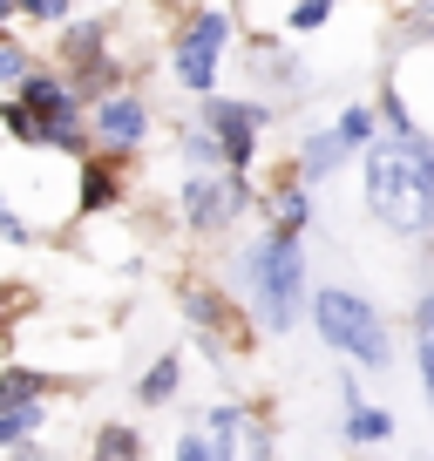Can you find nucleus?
<instances>
[{
	"label": "nucleus",
	"mask_w": 434,
	"mask_h": 461,
	"mask_svg": "<svg viewBox=\"0 0 434 461\" xmlns=\"http://www.w3.org/2000/svg\"><path fill=\"white\" fill-rule=\"evenodd\" d=\"M366 203L393 230L434 224V149L414 130H393L380 143H366Z\"/></svg>",
	"instance_id": "1"
},
{
	"label": "nucleus",
	"mask_w": 434,
	"mask_h": 461,
	"mask_svg": "<svg viewBox=\"0 0 434 461\" xmlns=\"http://www.w3.org/2000/svg\"><path fill=\"white\" fill-rule=\"evenodd\" d=\"M319 332H326V346H339V353H353L360 366H387V332H380L374 305L353 299V292H319Z\"/></svg>",
	"instance_id": "2"
},
{
	"label": "nucleus",
	"mask_w": 434,
	"mask_h": 461,
	"mask_svg": "<svg viewBox=\"0 0 434 461\" xmlns=\"http://www.w3.org/2000/svg\"><path fill=\"white\" fill-rule=\"evenodd\" d=\"M251 265H258L265 319H272V326H292V312H299V251H292V238H265V245L251 251Z\"/></svg>",
	"instance_id": "3"
},
{
	"label": "nucleus",
	"mask_w": 434,
	"mask_h": 461,
	"mask_svg": "<svg viewBox=\"0 0 434 461\" xmlns=\"http://www.w3.org/2000/svg\"><path fill=\"white\" fill-rule=\"evenodd\" d=\"M217 55H224V14H197V28H190L184 48H176V75H184L190 88H211L217 82Z\"/></svg>",
	"instance_id": "4"
},
{
	"label": "nucleus",
	"mask_w": 434,
	"mask_h": 461,
	"mask_svg": "<svg viewBox=\"0 0 434 461\" xmlns=\"http://www.w3.org/2000/svg\"><path fill=\"white\" fill-rule=\"evenodd\" d=\"M265 109H238V102H211V130L224 136V163L231 170H245L251 163V136H258Z\"/></svg>",
	"instance_id": "5"
},
{
	"label": "nucleus",
	"mask_w": 434,
	"mask_h": 461,
	"mask_svg": "<svg viewBox=\"0 0 434 461\" xmlns=\"http://www.w3.org/2000/svg\"><path fill=\"white\" fill-rule=\"evenodd\" d=\"M28 102H34V130H41V136H61V143H68V136H75L68 95H61L55 82H28Z\"/></svg>",
	"instance_id": "6"
},
{
	"label": "nucleus",
	"mask_w": 434,
	"mask_h": 461,
	"mask_svg": "<svg viewBox=\"0 0 434 461\" xmlns=\"http://www.w3.org/2000/svg\"><path fill=\"white\" fill-rule=\"evenodd\" d=\"M238 211V184H211V176H190V217L197 224H224Z\"/></svg>",
	"instance_id": "7"
},
{
	"label": "nucleus",
	"mask_w": 434,
	"mask_h": 461,
	"mask_svg": "<svg viewBox=\"0 0 434 461\" xmlns=\"http://www.w3.org/2000/svg\"><path fill=\"white\" fill-rule=\"evenodd\" d=\"M95 130L109 136V143H136V136H143V109H136L130 95H116V102L95 109Z\"/></svg>",
	"instance_id": "8"
},
{
	"label": "nucleus",
	"mask_w": 434,
	"mask_h": 461,
	"mask_svg": "<svg viewBox=\"0 0 434 461\" xmlns=\"http://www.w3.org/2000/svg\"><path fill=\"white\" fill-rule=\"evenodd\" d=\"M238 428H245V414H238V407H217V414H211V461H231Z\"/></svg>",
	"instance_id": "9"
},
{
	"label": "nucleus",
	"mask_w": 434,
	"mask_h": 461,
	"mask_svg": "<svg viewBox=\"0 0 434 461\" xmlns=\"http://www.w3.org/2000/svg\"><path fill=\"white\" fill-rule=\"evenodd\" d=\"M339 157H347V136H312V143H305V176H326V170H333V163Z\"/></svg>",
	"instance_id": "10"
},
{
	"label": "nucleus",
	"mask_w": 434,
	"mask_h": 461,
	"mask_svg": "<svg viewBox=\"0 0 434 461\" xmlns=\"http://www.w3.org/2000/svg\"><path fill=\"white\" fill-rule=\"evenodd\" d=\"M34 393H41V380H34V374H7V380H0V414L34 407Z\"/></svg>",
	"instance_id": "11"
},
{
	"label": "nucleus",
	"mask_w": 434,
	"mask_h": 461,
	"mask_svg": "<svg viewBox=\"0 0 434 461\" xmlns=\"http://www.w3.org/2000/svg\"><path fill=\"white\" fill-rule=\"evenodd\" d=\"M420 380H428V407H434V292L420 299Z\"/></svg>",
	"instance_id": "12"
},
{
	"label": "nucleus",
	"mask_w": 434,
	"mask_h": 461,
	"mask_svg": "<svg viewBox=\"0 0 434 461\" xmlns=\"http://www.w3.org/2000/svg\"><path fill=\"white\" fill-rule=\"evenodd\" d=\"M353 441H387V434H393V420L387 414H374V407H353Z\"/></svg>",
	"instance_id": "13"
},
{
	"label": "nucleus",
	"mask_w": 434,
	"mask_h": 461,
	"mask_svg": "<svg viewBox=\"0 0 434 461\" xmlns=\"http://www.w3.org/2000/svg\"><path fill=\"white\" fill-rule=\"evenodd\" d=\"M163 393H176V360H157L143 380V401H163Z\"/></svg>",
	"instance_id": "14"
},
{
	"label": "nucleus",
	"mask_w": 434,
	"mask_h": 461,
	"mask_svg": "<svg viewBox=\"0 0 434 461\" xmlns=\"http://www.w3.org/2000/svg\"><path fill=\"white\" fill-rule=\"evenodd\" d=\"M95 455H102V461H130V455H136V441H130L122 428H109V434L95 441Z\"/></svg>",
	"instance_id": "15"
},
{
	"label": "nucleus",
	"mask_w": 434,
	"mask_h": 461,
	"mask_svg": "<svg viewBox=\"0 0 434 461\" xmlns=\"http://www.w3.org/2000/svg\"><path fill=\"white\" fill-rule=\"evenodd\" d=\"M366 130H374V115H366V109H347V115H339V136H347V143H366Z\"/></svg>",
	"instance_id": "16"
},
{
	"label": "nucleus",
	"mask_w": 434,
	"mask_h": 461,
	"mask_svg": "<svg viewBox=\"0 0 434 461\" xmlns=\"http://www.w3.org/2000/svg\"><path fill=\"white\" fill-rule=\"evenodd\" d=\"M28 428H34V407H21V414H0V441H21Z\"/></svg>",
	"instance_id": "17"
},
{
	"label": "nucleus",
	"mask_w": 434,
	"mask_h": 461,
	"mask_svg": "<svg viewBox=\"0 0 434 461\" xmlns=\"http://www.w3.org/2000/svg\"><path fill=\"white\" fill-rule=\"evenodd\" d=\"M28 75V61H21V48H0V82H21Z\"/></svg>",
	"instance_id": "18"
},
{
	"label": "nucleus",
	"mask_w": 434,
	"mask_h": 461,
	"mask_svg": "<svg viewBox=\"0 0 434 461\" xmlns=\"http://www.w3.org/2000/svg\"><path fill=\"white\" fill-rule=\"evenodd\" d=\"M176 461H211V441H203V434H190V441L176 447Z\"/></svg>",
	"instance_id": "19"
},
{
	"label": "nucleus",
	"mask_w": 434,
	"mask_h": 461,
	"mask_svg": "<svg viewBox=\"0 0 434 461\" xmlns=\"http://www.w3.org/2000/svg\"><path fill=\"white\" fill-rule=\"evenodd\" d=\"M428 28H434V7H428Z\"/></svg>",
	"instance_id": "20"
}]
</instances>
